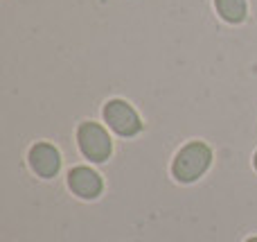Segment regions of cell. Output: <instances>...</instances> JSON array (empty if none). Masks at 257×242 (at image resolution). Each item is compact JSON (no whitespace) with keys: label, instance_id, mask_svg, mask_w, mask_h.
I'll use <instances>...</instances> for the list:
<instances>
[{"label":"cell","instance_id":"obj_1","mask_svg":"<svg viewBox=\"0 0 257 242\" xmlns=\"http://www.w3.org/2000/svg\"><path fill=\"white\" fill-rule=\"evenodd\" d=\"M210 161H212V152L208 145L203 143H190L178 152L176 161H174V177L178 181H194L208 170Z\"/></svg>","mask_w":257,"mask_h":242},{"label":"cell","instance_id":"obj_5","mask_svg":"<svg viewBox=\"0 0 257 242\" xmlns=\"http://www.w3.org/2000/svg\"><path fill=\"white\" fill-rule=\"evenodd\" d=\"M30 166L36 170V175L41 177H54L59 172V166H61V158H59V152L48 143H39L32 147L30 152Z\"/></svg>","mask_w":257,"mask_h":242},{"label":"cell","instance_id":"obj_8","mask_svg":"<svg viewBox=\"0 0 257 242\" xmlns=\"http://www.w3.org/2000/svg\"><path fill=\"white\" fill-rule=\"evenodd\" d=\"M255 168H257V154H255Z\"/></svg>","mask_w":257,"mask_h":242},{"label":"cell","instance_id":"obj_4","mask_svg":"<svg viewBox=\"0 0 257 242\" xmlns=\"http://www.w3.org/2000/svg\"><path fill=\"white\" fill-rule=\"evenodd\" d=\"M68 184H70L72 193L84 199H93L102 193V179L90 168H75V170H70Z\"/></svg>","mask_w":257,"mask_h":242},{"label":"cell","instance_id":"obj_7","mask_svg":"<svg viewBox=\"0 0 257 242\" xmlns=\"http://www.w3.org/2000/svg\"><path fill=\"white\" fill-rule=\"evenodd\" d=\"M248 242H257V238H250V240H248Z\"/></svg>","mask_w":257,"mask_h":242},{"label":"cell","instance_id":"obj_3","mask_svg":"<svg viewBox=\"0 0 257 242\" xmlns=\"http://www.w3.org/2000/svg\"><path fill=\"white\" fill-rule=\"evenodd\" d=\"M104 120L120 136H136L142 129V122L138 118V113L126 102H122V100H111L104 107Z\"/></svg>","mask_w":257,"mask_h":242},{"label":"cell","instance_id":"obj_2","mask_svg":"<svg viewBox=\"0 0 257 242\" xmlns=\"http://www.w3.org/2000/svg\"><path fill=\"white\" fill-rule=\"evenodd\" d=\"M79 147L90 161H106L111 154V138L108 134L95 122H84L79 127Z\"/></svg>","mask_w":257,"mask_h":242},{"label":"cell","instance_id":"obj_6","mask_svg":"<svg viewBox=\"0 0 257 242\" xmlns=\"http://www.w3.org/2000/svg\"><path fill=\"white\" fill-rule=\"evenodd\" d=\"M214 5L228 23H241L246 18V0H214Z\"/></svg>","mask_w":257,"mask_h":242}]
</instances>
